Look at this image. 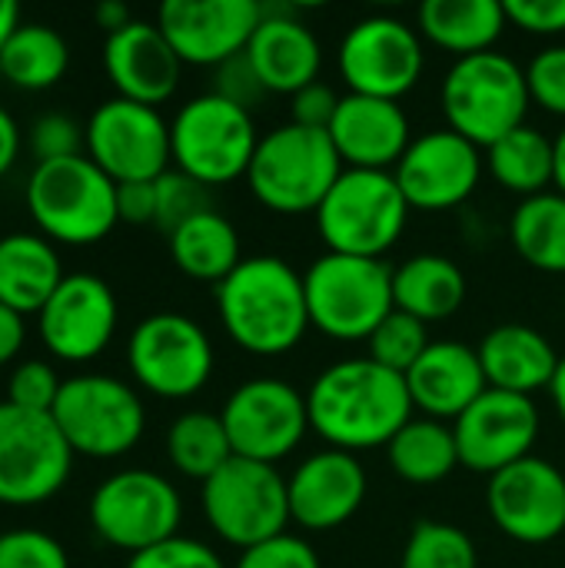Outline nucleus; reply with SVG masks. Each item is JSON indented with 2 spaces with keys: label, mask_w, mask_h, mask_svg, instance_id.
Returning a JSON list of instances; mask_svg holds the SVG:
<instances>
[{
  "label": "nucleus",
  "mask_w": 565,
  "mask_h": 568,
  "mask_svg": "<svg viewBox=\"0 0 565 568\" xmlns=\"http://www.w3.org/2000/svg\"><path fill=\"white\" fill-rule=\"evenodd\" d=\"M30 153L37 163H53L87 153V133L63 113H47L30 126Z\"/></svg>",
  "instance_id": "obj_42"
},
{
  "label": "nucleus",
  "mask_w": 565,
  "mask_h": 568,
  "mask_svg": "<svg viewBox=\"0 0 565 568\" xmlns=\"http://www.w3.org/2000/svg\"><path fill=\"white\" fill-rule=\"evenodd\" d=\"M213 93L223 97V100H230V103H236V106H243V110L256 106V103L266 97V87H263V80L256 77V70H253L246 50L236 53V57H230L226 63L216 67Z\"/></svg>",
  "instance_id": "obj_46"
},
{
  "label": "nucleus",
  "mask_w": 565,
  "mask_h": 568,
  "mask_svg": "<svg viewBox=\"0 0 565 568\" xmlns=\"http://www.w3.org/2000/svg\"><path fill=\"white\" fill-rule=\"evenodd\" d=\"M210 186L196 183L193 176L180 173V170H167L157 180V226L170 236L176 226H183L186 220H193L196 213L213 210L210 206Z\"/></svg>",
  "instance_id": "obj_39"
},
{
  "label": "nucleus",
  "mask_w": 565,
  "mask_h": 568,
  "mask_svg": "<svg viewBox=\"0 0 565 568\" xmlns=\"http://www.w3.org/2000/svg\"><path fill=\"white\" fill-rule=\"evenodd\" d=\"M529 97L553 116L565 120V47H546L526 67Z\"/></svg>",
  "instance_id": "obj_43"
},
{
  "label": "nucleus",
  "mask_w": 565,
  "mask_h": 568,
  "mask_svg": "<svg viewBox=\"0 0 565 568\" xmlns=\"http://www.w3.org/2000/svg\"><path fill=\"white\" fill-rule=\"evenodd\" d=\"M453 433L460 466L483 476H496L513 463L533 456V446L539 439V409L529 396L486 389L453 423Z\"/></svg>",
  "instance_id": "obj_18"
},
{
  "label": "nucleus",
  "mask_w": 565,
  "mask_h": 568,
  "mask_svg": "<svg viewBox=\"0 0 565 568\" xmlns=\"http://www.w3.org/2000/svg\"><path fill=\"white\" fill-rule=\"evenodd\" d=\"M233 456L276 466L310 433L306 396L283 379H250L230 393L220 413Z\"/></svg>",
  "instance_id": "obj_16"
},
{
  "label": "nucleus",
  "mask_w": 565,
  "mask_h": 568,
  "mask_svg": "<svg viewBox=\"0 0 565 568\" xmlns=\"http://www.w3.org/2000/svg\"><path fill=\"white\" fill-rule=\"evenodd\" d=\"M170 256L183 276L213 286H220L246 260L240 253L236 226L216 210L196 213L193 220L176 226L170 233Z\"/></svg>",
  "instance_id": "obj_31"
},
{
  "label": "nucleus",
  "mask_w": 565,
  "mask_h": 568,
  "mask_svg": "<svg viewBox=\"0 0 565 568\" xmlns=\"http://www.w3.org/2000/svg\"><path fill=\"white\" fill-rule=\"evenodd\" d=\"M103 67L117 97L160 106L180 87L183 60L157 23L133 20L103 43Z\"/></svg>",
  "instance_id": "obj_23"
},
{
  "label": "nucleus",
  "mask_w": 565,
  "mask_h": 568,
  "mask_svg": "<svg viewBox=\"0 0 565 568\" xmlns=\"http://www.w3.org/2000/svg\"><path fill=\"white\" fill-rule=\"evenodd\" d=\"M260 146L250 110L210 93L183 103L170 123V150L180 173L203 186H223L246 176Z\"/></svg>",
  "instance_id": "obj_8"
},
{
  "label": "nucleus",
  "mask_w": 565,
  "mask_h": 568,
  "mask_svg": "<svg viewBox=\"0 0 565 568\" xmlns=\"http://www.w3.org/2000/svg\"><path fill=\"white\" fill-rule=\"evenodd\" d=\"M343 173V160L326 130L283 123L260 136L246 183L253 196L283 216L316 213L333 183Z\"/></svg>",
  "instance_id": "obj_4"
},
{
  "label": "nucleus",
  "mask_w": 565,
  "mask_h": 568,
  "mask_svg": "<svg viewBox=\"0 0 565 568\" xmlns=\"http://www.w3.org/2000/svg\"><path fill=\"white\" fill-rule=\"evenodd\" d=\"M400 568H480V556L460 526L423 519L403 546Z\"/></svg>",
  "instance_id": "obj_37"
},
{
  "label": "nucleus",
  "mask_w": 565,
  "mask_h": 568,
  "mask_svg": "<svg viewBox=\"0 0 565 568\" xmlns=\"http://www.w3.org/2000/svg\"><path fill=\"white\" fill-rule=\"evenodd\" d=\"M27 210L50 236L67 246H93L117 223V183L83 153L37 163L27 180Z\"/></svg>",
  "instance_id": "obj_3"
},
{
  "label": "nucleus",
  "mask_w": 565,
  "mask_h": 568,
  "mask_svg": "<svg viewBox=\"0 0 565 568\" xmlns=\"http://www.w3.org/2000/svg\"><path fill=\"white\" fill-rule=\"evenodd\" d=\"M336 106H340V97L326 83L316 80L290 97V123H300L310 130H330Z\"/></svg>",
  "instance_id": "obj_48"
},
{
  "label": "nucleus",
  "mask_w": 565,
  "mask_h": 568,
  "mask_svg": "<svg viewBox=\"0 0 565 568\" xmlns=\"http://www.w3.org/2000/svg\"><path fill=\"white\" fill-rule=\"evenodd\" d=\"M50 416L73 456L87 459H117L130 453L147 429L143 399L127 383L97 373L67 379Z\"/></svg>",
  "instance_id": "obj_10"
},
{
  "label": "nucleus",
  "mask_w": 565,
  "mask_h": 568,
  "mask_svg": "<svg viewBox=\"0 0 565 568\" xmlns=\"http://www.w3.org/2000/svg\"><path fill=\"white\" fill-rule=\"evenodd\" d=\"M486 506L503 536L523 546H546L565 532V476L529 456L490 476Z\"/></svg>",
  "instance_id": "obj_17"
},
{
  "label": "nucleus",
  "mask_w": 565,
  "mask_h": 568,
  "mask_svg": "<svg viewBox=\"0 0 565 568\" xmlns=\"http://www.w3.org/2000/svg\"><path fill=\"white\" fill-rule=\"evenodd\" d=\"M63 283L60 256L40 233L0 236V303L20 316L40 313Z\"/></svg>",
  "instance_id": "obj_29"
},
{
  "label": "nucleus",
  "mask_w": 565,
  "mask_h": 568,
  "mask_svg": "<svg viewBox=\"0 0 565 568\" xmlns=\"http://www.w3.org/2000/svg\"><path fill=\"white\" fill-rule=\"evenodd\" d=\"M440 103L450 130L483 150L526 123L533 97L526 70L506 53L486 50L463 57L446 70Z\"/></svg>",
  "instance_id": "obj_6"
},
{
  "label": "nucleus",
  "mask_w": 565,
  "mask_h": 568,
  "mask_svg": "<svg viewBox=\"0 0 565 568\" xmlns=\"http://www.w3.org/2000/svg\"><path fill=\"white\" fill-rule=\"evenodd\" d=\"M60 386L63 383L57 379L50 363L27 359V363H17L7 376V403L17 409H30V413H50L60 396Z\"/></svg>",
  "instance_id": "obj_40"
},
{
  "label": "nucleus",
  "mask_w": 565,
  "mask_h": 568,
  "mask_svg": "<svg viewBox=\"0 0 565 568\" xmlns=\"http://www.w3.org/2000/svg\"><path fill=\"white\" fill-rule=\"evenodd\" d=\"M3 80L20 90H50L70 67L67 40L43 23H20L0 50Z\"/></svg>",
  "instance_id": "obj_35"
},
{
  "label": "nucleus",
  "mask_w": 565,
  "mask_h": 568,
  "mask_svg": "<svg viewBox=\"0 0 565 568\" xmlns=\"http://www.w3.org/2000/svg\"><path fill=\"white\" fill-rule=\"evenodd\" d=\"M167 456L180 476L206 483L216 469H223L233 459L223 419L203 409L176 416L167 429Z\"/></svg>",
  "instance_id": "obj_36"
},
{
  "label": "nucleus",
  "mask_w": 565,
  "mask_h": 568,
  "mask_svg": "<svg viewBox=\"0 0 565 568\" xmlns=\"http://www.w3.org/2000/svg\"><path fill=\"white\" fill-rule=\"evenodd\" d=\"M509 240L516 253L539 273H565V196L539 193L523 200L509 220Z\"/></svg>",
  "instance_id": "obj_34"
},
{
  "label": "nucleus",
  "mask_w": 565,
  "mask_h": 568,
  "mask_svg": "<svg viewBox=\"0 0 565 568\" xmlns=\"http://www.w3.org/2000/svg\"><path fill=\"white\" fill-rule=\"evenodd\" d=\"M506 23V3L500 0H426L416 13L420 37L456 53V60L493 50Z\"/></svg>",
  "instance_id": "obj_28"
},
{
  "label": "nucleus",
  "mask_w": 565,
  "mask_h": 568,
  "mask_svg": "<svg viewBox=\"0 0 565 568\" xmlns=\"http://www.w3.org/2000/svg\"><path fill=\"white\" fill-rule=\"evenodd\" d=\"M43 346L63 363L97 359L117 333V296L90 273H70L37 313Z\"/></svg>",
  "instance_id": "obj_21"
},
{
  "label": "nucleus",
  "mask_w": 565,
  "mask_h": 568,
  "mask_svg": "<svg viewBox=\"0 0 565 568\" xmlns=\"http://www.w3.org/2000/svg\"><path fill=\"white\" fill-rule=\"evenodd\" d=\"M286 493L290 523L306 532H330L350 523L366 503V469L353 453L323 449L296 466Z\"/></svg>",
  "instance_id": "obj_22"
},
{
  "label": "nucleus",
  "mask_w": 565,
  "mask_h": 568,
  "mask_svg": "<svg viewBox=\"0 0 565 568\" xmlns=\"http://www.w3.org/2000/svg\"><path fill=\"white\" fill-rule=\"evenodd\" d=\"M406 386L413 409L440 423H456L490 389L476 346L456 339L430 343L420 363L406 373Z\"/></svg>",
  "instance_id": "obj_26"
},
{
  "label": "nucleus",
  "mask_w": 565,
  "mask_h": 568,
  "mask_svg": "<svg viewBox=\"0 0 565 568\" xmlns=\"http://www.w3.org/2000/svg\"><path fill=\"white\" fill-rule=\"evenodd\" d=\"M213 296L226 336L243 353L283 356L310 329L303 273L280 256H246Z\"/></svg>",
  "instance_id": "obj_2"
},
{
  "label": "nucleus",
  "mask_w": 565,
  "mask_h": 568,
  "mask_svg": "<svg viewBox=\"0 0 565 568\" xmlns=\"http://www.w3.org/2000/svg\"><path fill=\"white\" fill-rule=\"evenodd\" d=\"M20 153V130H17V120L0 106V176L13 166Z\"/></svg>",
  "instance_id": "obj_51"
},
{
  "label": "nucleus",
  "mask_w": 565,
  "mask_h": 568,
  "mask_svg": "<svg viewBox=\"0 0 565 568\" xmlns=\"http://www.w3.org/2000/svg\"><path fill=\"white\" fill-rule=\"evenodd\" d=\"M506 20L526 33H565V0H509Z\"/></svg>",
  "instance_id": "obj_47"
},
{
  "label": "nucleus",
  "mask_w": 565,
  "mask_h": 568,
  "mask_svg": "<svg viewBox=\"0 0 565 568\" xmlns=\"http://www.w3.org/2000/svg\"><path fill=\"white\" fill-rule=\"evenodd\" d=\"M23 336H27L23 316L0 303V366L17 359V353L23 349Z\"/></svg>",
  "instance_id": "obj_50"
},
{
  "label": "nucleus",
  "mask_w": 565,
  "mask_h": 568,
  "mask_svg": "<svg viewBox=\"0 0 565 568\" xmlns=\"http://www.w3.org/2000/svg\"><path fill=\"white\" fill-rule=\"evenodd\" d=\"M306 409L310 429L340 453L390 446V439L413 419L406 376L370 356L326 366L306 393Z\"/></svg>",
  "instance_id": "obj_1"
},
{
  "label": "nucleus",
  "mask_w": 565,
  "mask_h": 568,
  "mask_svg": "<svg viewBox=\"0 0 565 568\" xmlns=\"http://www.w3.org/2000/svg\"><path fill=\"white\" fill-rule=\"evenodd\" d=\"M310 326L340 343H366L396 310L393 270L383 260L323 253L303 273Z\"/></svg>",
  "instance_id": "obj_5"
},
{
  "label": "nucleus",
  "mask_w": 565,
  "mask_h": 568,
  "mask_svg": "<svg viewBox=\"0 0 565 568\" xmlns=\"http://www.w3.org/2000/svg\"><path fill=\"white\" fill-rule=\"evenodd\" d=\"M430 343L433 339H430V326L426 323H420L416 316H410L403 310H393L380 323V329L366 339V356L373 363L406 376L420 363V356L430 349Z\"/></svg>",
  "instance_id": "obj_38"
},
{
  "label": "nucleus",
  "mask_w": 565,
  "mask_h": 568,
  "mask_svg": "<svg viewBox=\"0 0 565 568\" xmlns=\"http://www.w3.org/2000/svg\"><path fill=\"white\" fill-rule=\"evenodd\" d=\"M97 23L107 30V37L110 33H117V30H123L127 23H133V17H130V10H127V3H120V0H103L100 7H97Z\"/></svg>",
  "instance_id": "obj_52"
},
{
  "label": "nucleus",
  "mask_w": 565,
  "mask_h": 568,
  "mask_svg": "<svg viewBox=\"0 0 565 568\" xmlns=\"http://www.w3.org/2000/svg\"><path fill=\"white\" fill-rule=\"evenodd\" d=\"M117 216L120 223H157V180L117 183Z\"/></svg>",
  "instance_id": "obj_49"
},
{
  "label": "nucleus",
  "mask_w": 565,
  "mask_h": 568,
  "mask_svg": "<svg viewBox=\"0 0 565 568\" xmlns=\"http://www.w3.org/2000/svg\"><path fill=\"white\" fill-rule=\"evenodd\" d=\"M549 396H553V406H556V413L563 416L565 423V356L559 359V369H556V379L549 386Z\"/></svg>",
  "instance_id": "obj_54"
},
{
  "label": "nucleus",
  "mask_w": 565,
  "mask_h": 568,
  "mask_svg": "<svg viewBox=\"0 0 565 568\" xmlns=\"http://www.w3.org/2000/svg\"><path fill=\"white\" fill-rule=\"evenodd\" d=\"M17 27H20V7L13 0H0V50Z\"/></svg>",
  "instance_id": "obj_53"
},
{
  "label": "nucleus",
  "mask_w": 565,
  "mask_h": 568,
  "mask_svg": "<svg viewBox=\"0 0 565 568\" xmlns=\"http://www.w3.org/2000/svg\"><path fill=\"white\" fill-rule=\"evenodd\" d=\"M73 469V449L50 413L0 403V503L33 506L63 489Z\"/></svg>",
  "instance_id": "obj_14"
},
{
  "label": "nucleus",
  "mask_w": 565,
  "mask_h": 568,
  "mask_svg": "<svg viewBox=\"0 0 565 568\" xmlns=\"http://www.w3.org/2000/svg\"><path fill=\"white\" fill-rule=\"evenodd\" d=\"M393 473L410 486H436L450 479V473L460 466L456 433L453 426L420 416L410 419L386 446Z\"/></svg>",
  "instance_id": "obj_33"
},
{
  "label": "nucleus",
  "mask_w": 565,
  "mask_h": 568,
  "mask_svg": "<svg viewBox=\"0 0 565 568\" xmlns=\"http://www.w3.org/2000/svg\"><path fill=\"white\" fill-rule=\"evenodd\" d=\"M410 210L443 213L466 203L483 176V153L466 136L446 130H430L410 143L393 170Z\"/></svg>",
  "instance_id": "obj_19"
},
{
  "label": "nucleus",
  "mask_w": 565,
  "mask_h": 568,
  "mask_svg": "<svg viewBox=\"0 0 565 568\" xmlns=\"http://www.w3.org/2000/svg\"><path fill=\"white\" fill-rule=\"evenodd\" d=\"M0 80H3V67H0Z\"/></svg>",
  "instance_id": "obj_56"
},
{
  "label": "nucleus",
  "mask_w": 565,
  "mask_h": 568,
  "mask_svg": "<svg viewBox=\"0 0 565 568\" xmlns=\"http://www.w3.org/2000/svg\"><path fill=\"white\" fill-rule=\"evenodd\" d=\"M183 499L170 479L150 469H123L97 486L90 496L93 532L130 556L147 552L180 536Z\"/></svg>",
  "instance_id": "obj_11"
},
{
  "label": "nucleus",
  "mask_w": 565,
  "mask_h": 568,
  "mask_svg": "<svg viewBox=\"0 0 565 568\" xmlns=\"http://www.w3.org/2000/svg\"><path fill=\"white\" fill-rule=\"evenodd\" d=\"M263 20L256 0H167L157 27L190 67H220L243 53Z\"/></svg>",
  "instance_id": "obj_20"
},
{
  "label": "nucleus",
  "mask_w": 565,
  "mask_h": 568,
  "mask_svg": "<svg viewBox=\"0 0 565 568\" xmlns=\"http://www.w3.org/2000/svg\"><path fill=\"white\" fill-rule=\"evenodd\" d=\"M476 353H480L490 389H503V393H516L529 399L533 393L553 386L559 359H563L543 333L523 323H503L490 329L483 343L476 346Z\"/></svg>",
  "instance_id": "obj_27"
},
{
  "label": "nucleus",
  "mask_w": 565,
  "mask_h": 568,
  "mask_svg": "<svg viewBox=\"0 0 565 568\" xmlns=\"http://www.w3.org/2000/svg\"><path fill=\"white\" fill-rule=\"evenodd\" d=\"M200 503L210 529L240 552L283 536L290 526L286 479L270 463L233 456L203 483Z\"/></svg>",
  "instance_id": "obj_9"
},
{
  "label": "nucleus",
  "mask_w": 565,
  "mask_h": 568,
  "mask_svg": "<svg viewBox=\"0 0 565 568\" xmlns=\"http://www.w3.org/2000/svg\"><path fill=\"white\" fill-rule=\"evenodd\" d=\"M133 379L160 399L196 396L216 366L206 329L183 313H153L137 323L127 343Z\"/></svg>",
  "instance_id": "obj_12"
},
{
  "label": "nucleus",
  "mask_w": 565,
  "mask_h": 568,
  "mask_svg": "<svg viewBox=\"0 0 565 568\" xmlns=\"http://www.w3.org/2000/svg\"><path fill=\"white\" fill-rule=\"evenodd\" d=\"M0 568H70L67 549L40 529H13L0 536Z\"/></svg>",
  "instance_id": "obj_41"
},
{
  "label": "nucleus",
  "mask_w": 565,
  "mask_h": 568,
  "mask_svg": "<svg viewBox=\"0 0 565 568\" xmlns=\"http://www.w3.org/2000/svg\"><path fill=\"white\" fill-rule=\"evenodd\" d=\"M393 303L426 326L450 320L466 303V276L450 256H410L400 270H393Z\"/></svg>",
  "instance_id": "obj_30"
},
{
  "label": "nucleus",
  "mask_w": 565,
  "mask_h": 568,
  "mask_svg": "<svg viewBox=\"0 0 565 568\" xmlns=\"http://www.w3.org/2000/svg\"><path fill=\"white\" fill-rule=\"evenodd\" d=\"M83 133L87 156L113 183L160 180L173 163L170 123L160 116L157 106L113 97L93 110Z\"/></svg>",
  "instance_id": "obj_15"
},
{
  "label": "nucleus",
  "mask_w": 565,
  "mask_h": 568,
  "mask_svg": "<svg viewBox=\"0 0 565 568\" xmlns=\"http://www.w3.org/2000/svg\"><path fill=\"white\" fill-rule=\"evenodd\" d=\"M410 220V203L390 170H343L316 210L326 253L383 260Z\"/></svg>",
  "instance_id": "obj_7"
},
{
  "label": "nucleus",
  "mask_w": 565,
  "mask_h": 568,
  "mask_svg": "<svg viewBox=\"0 0 565 568\" xmlns=\"http://www.w3.org/2000/svg\"><path fill=\"white\" fill-rule=\"evenodd\" d=\"M486 170L490 176L523 200L546 193L556 183V146L546 133L523 123L493 146H486Z\"/></svg>",
  "instance_id": "obj_32"
},
{
  "label": "nucleus",
  "mask_w": 565,
  "mask_h": 568,
  "mask_svg": "<svg viewBox=\"0 0 565 568\" xmlns=\"http://www.w3.org/2000/svg\"><path fill=\"white\" fill-rule=\"evenodd\" d=\"M236 568H323V562L306 539L283 532L253 549H243Z\"/></svg>",
  "instance_id": "obj_44"
},
{
  "label": "nucleus",
  "mask_w": 565,
  "mask_h": 568,
  "mask_svg": "<svg viewBox=\"0 0 565 568\" xmlns=\"http://www.w3.org/2000/svg\"><path fill=\"white\" fill-rule=\"evenodd\" d=\"M553 146H556V186H559V193L565 196V126L563 133L553 140Z\"/></svg>",
  "instance_id": "obj_55"
},
{
  "label": "nucleus",
  "mask_w": 565,
  "mask_h": 568,
  "mask_svg": "<svg viewBox=\"0 0 565 568\" xmlns=\"http://www.w3.org/2000/svg\"><path fill=\"white\" fill-rule=\"evenodd\" d=\"M336 63L350 93L400 103V97H406L423 77V37L400 17L373 13L343 33Z\"/></svg>",
  "instance_id": "obj_13"
},
{
  "label": "nucleus",
  "mask_w": 565,
  "mask_h": 568,
  "mask_svg": "<svg viewBox=\"0 0 565 568\" xmlns=\"http://www.w3.org/2000/svg\"><path fill=\"white\" fill-rule=\"evenodd\" d=\"M246 57L266 93H300L320 80L323 47L316 33L290 7L263 3V20L246 43Z\"/></svg>",
  "instance_id": "obj_25"
},
{
  "label": "nucleus",
  "mask_w": 565,
  "mask_h": 568,
  "mask_svg": "<svg viewBox=\"0 0 565 568\" xmlns=\"http://www.w3.org/2000/svg\"><path fill=\"white\" fill-rule=\"evenodd\" d=\"M326 133L346 170H396L413 143L410 120L396 100L360 93L340 97L336 116Z\"/></svg>",
  "instance_id": "obj_24"
},
{
  "label": "nucleus",
  "mask_w": 565,
  "mask_h": 568,
  "mask_svg": "<svg viewBox=\"0 0 565 568\" xmlns=\"http://www.w3.org/2000/svg\"><path fill=\"white\" fill-rule=\"evenodd\" d=\"M127 568H226L220 562V556L196 542V539H186V536H173L147 552H137L130 556Z\"/></svg>",
  "instance_id": "obj_45"
}]
</instances>
